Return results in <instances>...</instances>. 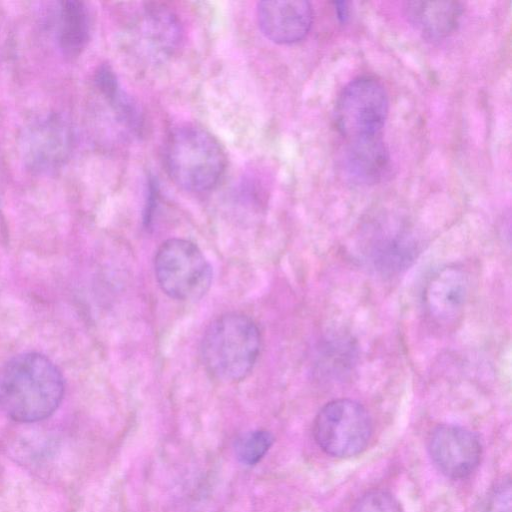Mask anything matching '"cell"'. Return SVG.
<instances>
[{"mask_svg":"<svg viewBox=\"0 0 512 512\" xmlns=\"http://www.w3.org/2000/svg\"><path fill=\"white\" fill-rule=\"evenodd\" d=\"M64 395V379L45 355L26 352L0 370V408L11 419L32 423L51 416Z\"/></svg>","mask_w":512,"mask_h":512,"instance_id":"obj_1","label":"cell"},{"mask_svg":"<svg viewBox=\"0 0 512 512\" xmlns=\"http://www.w3.org/2000/svg\"><path fill=\"white\" fill-rule=\"evenodd\" d=\"M261 348L257 324L242 313H226L207 327L201 356L211 376L224 383L243 380L252 371Z\"/></svg>","mask_w":512,"mask_h":512,"instance_id":"obj_2","label":"cell"},{"mask_svg":"<svg viewBox=\"0 0 512 512\" xmlns=\"http://www.w3.org/2000/svg\"><path fill=\"white\" fill-rule=\"evenodd\" d=\"M164 155L173 181L189 192L213 189L226 168V156L219 142L194 124H183L171 131Z\"/></svg>","mask_w":512,"mask_h":512,"instance_id":"obj_3","label":"cell"},{"mask_svg":"<svg viewBox=\"0 0 512 512\" xmlns=\"http://www.w3.org/2000/svg\"><path fill=\"white\" fill-rule=\"evenodd\" d=\"M154 272L161 290L178 301L202 298L212 282V268L200 248L190 240L171 238L156 251Z\"/></svg>","mask_w":512,"mask_h":512,"instance_id":"obj_4","label":"cell"},{"mask_svg":"<svg viewBox=\"0 0 512 512\" xmlns=\"http://www.w3.org/2000/svg\"><path fill=\"white\" fill-rule=\"evenodd\" d=\"M388 112L384 85L375 77L359 76L339 93L334 121L344 141L371 139L381 137Z\"/></svg>","mask_w":512,"mask_h":512,"instance_id":"obj_5","label":"cell"},{"mask_svg":"<svg viewBox=\"0 0 512 512\" xmlns=\"http://www.w3.org/2000/svg\"><path fill=\"white\" fill-rule=\"evenodd\" d=\"M313 434L327 454L348 458L361 453L369 443L372 421L357 401L340 398L326 403L317 413Z\"/></svg>","mask_w":512,"mask_h":512,"instance_id":"obj_6","label":"cell"},{"mask_svg":"<svg viewBox=\"0 0 512 512\" xmlns=\"http://www.w3.org/2000/svg\"><path fill=\"white\" fill-rule=\"evenodd\" d=\"M74 132L67 119L49 113L29 123L20 141L22 160L36 174H49L60 169L70 158Z\"/></svg>","mask_w":512,"mask_h":512,"instance_id":"obj_7","label":"cell"},{"mask_svg":"<svg viewBox=\"0 0 512 512\" xmlns=\"http://www.w3.org/2000/svg\"><path fill=\"white\" fill-rule=\"evenodd\" d=\"M428 448L437 469L452 479L470 475L477 468L482 456L478 436L457 425L438 426L430 436Z\"/></svg>","mask_w":512,"mask_h":512,"instance_id":"obj_8","label":"cell"},{"mask_svg":"<svg viewBox=\"0 0 512 512\" xmlns=\"http://www.w3.org/2000/svg\"><path fill=\"white\" fill-rule=\"evenodd\" d=\"M257 21L270 41L295 44L308 35L313 23V9L303 0L261 1L257 5Z\"/></svg>","mask_w":512,"mask_h":512,"instance_id":"obj_9","label":"cell"},{"mask_svg":"<svg viewBox=\"0 0 512 512\" xmlns=\"http://www.w3.org/2000/svg\"><path fill=\"white\" fill-rule=\"evenodd\" d=\"M468 279L458 267L439 269L428 280L423 301L428 315L438 324L454 323L464 310L468 297Z\"/></svg>","mask_w":512,"mask_h":512,"instance_id":"obj_10","label":"cell"},{"mask_svg":"<svg viewBox=\"0 0 512 512\" xmlns=\"http://www.w3.org/2000/svg\"><path fill=\"white\" fill-rule=\"evenodd\" d=\"M389 162V152L381 136L344 141L339 168L349 182L368 186L378 183L386 175Z\"/></svg>","mask_w":512,"mask_h":512,"instance_id":"obj_11","label":"cell"},{"mask_svg":"<svg viewBox=\"0 0 512 512\" xmlns=\"http://www.w3.org/2000/svg\"><path fill=\"white\" fill-rule=\"evenodd\" d=\"M135 28L140 46L152 59L172 55L182 40L178 17L159 3H149L143 8Z\"/></svg>","mask_w":512,"mask_h":512,"instance_id":"obj_12","label":"cell"},{"mask_svg":"<svg viewBox=\"0 0 512 512\" xmlns=\"http://www.w3.org/2000/svg\"><path fill=\"white\" fill-rule=\"evenodd\" d=\"M404 9L411 24L431 40L451 36L463 14V4L458 1H410Z\"/></svg>","mask_w":512,"mask_h":512,"instance_id":"obj_13","label":"cell"},{"mask_svg":"<svg viewBox=\"0 0 512 512\" xmlns=\"http://www.w3.org/2000/svg\"><path fill=\"white\" fill-rule=\"evenodd\" d=\"M54 19L59 49L65 56H78L90 39L91 18L87 6L76 0L61 1Z\"/></svg>","mask_w":512,"mask_h":512,"instance_id":"obj_14","label":"cell"},{"mask_svg":"<svg viewBox=\"0 0 512 512\" xmlns=\"http://www.w3.org/2000/svg\"><path fill=\"white\" fill-rule=\"evenodd\" d=\"M416 245L405 232L387 233L373 244L372 261L382 273H396L410 265L415 257Z\"/></svg>","mask_w":512,"mask_h":512,"instance_id":"obj_15","label":"cell"},{"mask_svg":"<svg viewBox=\"0 0 512 512\" xmlns=\"http://www.w3.org/2000/svg\"><path fill=\"white\" fill-rule=\"evenodd\" d=\"M94 80L97 90L109 102L120 120L130 129L137 131L141 126L140 112L136 104L122 90L112 68L106 64L99 66Z\"/></svg>","mask_w":512,"mask_h":512,"instance_id":"obj_16","label":"cell"},{"mask_svg":"<svg viewBox=\"0 0 512 512\" xmlns=\"http://www.w3.org/2000/svg\"><path fill=\"white\" fill-rule=\"evenodd\" d=\"M273 441V435L267 430L247 432L236 442L237 458L245 465H255L265 456Z\"/></svg>","mask_w":512,"mask_h":512,"instance_id":"obj_17","label":"cell"},{"mask_svg":"<svg viewBox=\"0 0 512 512\" xmlns=\"http://www.w3.org/2000/svg\"><path fill=\"white\" fill-rule=\"evenodd\" d=\"M350 512H404L398 500L389 492L374 490L361 496Z\"/></svg>","mask_w":512,"mask_h":512,"instance_id":"obj_18","label":"cell"},{"mask_svg":"<svg viewBox=\"0 0 512 512\" xmlns=\"http://www.w3.org/2000/svg\"><path fill=\"white\" fill-rule=\"evenodd\" d=\"M483 512H511V481L504 478L488 492Z\"/></svg>","mask_w":512,"mask_h":512,"instance_id":"obj_19","label":"cell"},{"mask_svg":"<svg viewBox=\"0 0 512 512\" xmlns=\"http://www.w3.org/2000/svg\"><path fill=\"white\" fill-rule=\"evenodd\" d=\"M334 10L337 18L341 22H345L349 17V7L347 2H333Z\"/></svg>","mask_w":512,"mask_h":512,"instance_id":"obj_20","label":"cell"}]
</instances>
